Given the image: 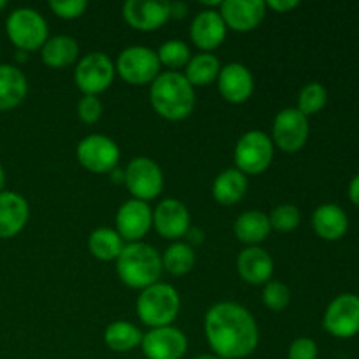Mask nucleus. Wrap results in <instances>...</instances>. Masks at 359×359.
<instances>
[{"label": "nucleus", "instance_id": "obj_1", "mask_svg": "<svg viewBox=\"0 0 359 359\" xmlns=\"http://www.w3.org/2000/svg\"><path fill=\"white\" fill-rule=\"evenodd\" d=\"M203 332L210 349L221 359L251 356L259 344V330L251 312L235 302H219L207 311Z\"/></svg>", "mask_w": 359, "mask_h": 359}, {"label": "nucleus", "instance_id": "obj_2", "mask_svg": "<svg viewBox=\"0 0 359 359\" xmlns=\"http://www.w3.org/2000/svg\"><path fill=\"white\" fill-rule=\"evenodd\" d=\"M149 100L158 116L168 121H182L195 109L196 95L184 74L165 70L151 83Z\"/></svg>", "mask_w": 359, "mask_h": 359}, {"label": "nucleus", "instance_id": "obj_3", "mask_svg": "<svg viewBox=\"0 0 359 359\" xmlns=\"http://www.w3.org/2000/svg\"><path fill=\"white\" fill-rule=\"evenodd\" d=\"M116 272L125 286L142 291L160 283L163 272L161 255L158 249L144 242L126 244L116 259Z\"/></svg>", "mask_w": 359, "mask_h": 359}, {"label": "nucleus", "instance_id": "obj_4", "mask_svg": "<svg viewBox=\"0 0 359 359\" xmlns=\"http://www.w3.org/2000/svg\"><path fill=\"white\" fill-rule=\"evenodd\" d=\"M181 311V297L170 284L156 283L140 291L137 298V316L149 328L172 326Z\"/></svg>", "mask_w": 359, "mask_h": 359}, {"label": "nucleus", "instance_id": "obj_5", "mask_svg": "<svg viewBox=\"0 0 359 359\" xmlns=\"http://www.w3.org/2000/svg\"><path fill=\"white\" fill-rule=\"evenodd\" d=\"M7 37L16 49L32 53L41 49L49 39L48 21L32 7H18L6 20Z\"/></svg>", "mask_w": 359, "mask_h": 359}, {"label": "nucleus", "instance_id": "obj_6", "mask_svg": "<svg viewBox=\"0 0 359 359\" xmlns=\"http://www.w3.org/2000/svg\"><path fill=\"white\" fill-rule=\"evenodd\" d=\"M116 74L133 86L151 84L161 74V63L156 51L146 46H128L118 55Z\"/></svg>", "mask_w": 359, "mask_h": 359}, {"label": "nucleus", "instance_id": "obj_7", "mask_svg": "<svg viewBox=\"0 0 359 359\" xmlns=\"http://www.w3.org/2000/svg\"><path fill=\"white\" fill-rule=\"evenodd\" d=\"M272 139L262 130H249L235 146V165L245 175L263 174L273 160Z\"/></svg>", "mask_w": 359, "mask_h": 359}, {"label": "nucleus", "instance_id": "obj_8", "mask_svg": "<svg viewBox=\"0 0 359 359\" xmlns=\"http://www.w3.org/2000/svg\"><path fill=\"white\" fill-rule=\"evenodd\" d=\"M125 186L135 200L149 202V200L158 198L163 191V170L151 158L137 156L126 165Z\"/></svg>", "mask_w": 359, "mask_h": 359}, {"label": "nucleus", "instance_id": "obj_9", "mask_svg": "<svg viewBox=\"0 0 359 359\" xmlns=\"http://www.w3.org/2000/svg\"><path fill=\"white\" fill-rule=\"evenodd\" d=\"M114 76V63L102 51L84 55L77 62L76 70H74V81H76V86L79 88V91H83L84 95H93V97L104 93L112 84Z\"/></svg>", "mask_w": 359, "mask_h": 359}, {"label": "nucleus", "instance_id": "obj_10", "mask_svg": "<svg viewBox=\"0 0 359 359\" xmlns=\"http://www.w3.org/2000/svg\"><path fill=\"white\" fill-rule=\"evenodd\" d=\"M77 161L93 174H109L114 170L121 158L119 146L107 135L91 133L76 147Z\"/></svg>", "mask_w": 359, "mask_h": 359}, {"label": "nucleus", "instance_id": "obj_11", "mask_svg": "<svg viewBox=\"0 0 359 359\" xmlns=\"http://www.w3.org/2000/svg\"><path fill=\"white\" fill-rule=\"evenodd\" d=\"M309 118L297 107H286L276 116L272 126V142L284 153H297L307 144Z\"/></svg>", "mask_w": 359, "mask_h": 359}, {"label": "nucleus", "instance_id": "obj_12", "mask_svg": "<svg viewBox=\"0 0 359 359\" xmlns=\"http://www.w3.org/2000/svg\"><path fill=\"white\" fill-rule=\"evenodd\" d=\"M323 326L337 339H353L359 333V297L344 293L328 305Z\"/></svg>", "mask_w": 359, "mask_h": 359}, {"label": "nucleus", "instance_id": "obj_13", "mask_svg": "<svg viewBox=\"0 0 359 359\" xmlns=\"http://www.w3.org/2000/svg\"><path fill=\"white\" fill-rule=\"evenodd\" d=\"M140 347L147 359H182L188 353V337L175 326L151 328L144 333Z\"/></svg>", "mask_w": 359, "mask_h": 359}, {"label": "nucleus", "instance_id": "obj_14", "mask_svg": "<svg viewBox=\"0 0 359 359\" xmlns=\"http://www.w3.org/2000/svg\"><path fill=\"white\" fill-rule=\"evenodd\" d=\"M153 226V210L149 203L130 198L116 212V231L128 244L140 242Z\"/></svg>", "mask_w": 359, "mask_h": 359}, {"label": "nucleus", "instance_id": "obj_15", "mask_svg": "<svg viewBox=\"0 0 359 359\" xmlns=\"http://www.w3.org/2000/svg\"><path fill=\"white\" fill-rule=\"evenodd\" d=\"M153 226L163 238L177 242L186 237L191 228V216L188 207L175 198L161 200L153 210Z\"/></svg>", "mask_w": 359, "mask_h": 359}, {"label": "nucleus", "instance_id": "obj_16", "mask_svg": "<svg viewBox=\"0 0 359 359\" xmlns=\"http://www.w3.org/2000/svg\"><path fill=\"white\" fill-rule=\"evenodd\" d=\"M123 18L135 30L154 32L170 20L168 2H163V0H128L123 6Z\"/></svg>", "mask_w": 359, "mask_h": 359}, {"label": "nucleus", "instance_id": "obj_17", "mask_svg": "<svg viewBox=\"0 0 359 359\" xmlns=\"http://www.w3.org/2000/svg\"><path fill=\"white\" fill-rule=\"evenodd\" d=\"M216 83L221 97L235 105L248 102L255 91V77L244 63L233 62L221 67Z\"/></svg>", "mask_w": 359, "mask_h": 359}, {"label": "nucleus", "instance_id": "obj_18", "mask_svg": "<svg viewBox=\"0 0 359 359\" xmlns=\"http://www.w3.org/2000/svg\"><path fill=\"white\" fill-rule=\"evenodd\" d=\"M219 14L226 28L235 32H251L259 27L266 16V4L263 0H224Z\"/></svg>", "mask_w": 359, "mask_h": 359}, {"label": "nucleus", "instance_id": "obj_19", "mask_svg": "<svg viewBox=\"0 0 359 359\" xmlns=\"http://www.w3.org/2000/svg\"><path fill=\"white\" fill-rule=\"evenodd\" d=\"M226 23L221 18L219 11L205 9L200 11L189 27V37L193 44L202 51L210 53L212 49L219 48L226 39Z\"/></svg>", "mask_w": 359, "mask_h": 359}, {"label": "nucleus", "instance_id": "obj_20", "mask_svg": "<svg viewBox=\"0 0 359 359\" xmlns=\"http://www.w3.org/2000/svg\"><path fill=\"white\" fill-rule=\"evenodd\" d=\"M30 217V205L16 191H0V238H13L23 231Z\"/></svg>", "mask_w": 359, "mask_h": 359}, {"label": "nucleus", "instance_id": "obj_21", "mask_svg": "<svg viewBox=\"0 0 359 359\" xmlns=\"http://www.w3.org/2000/svg\"><path fill=\"white\" fill-rule=\"evenodd\" d=\"M238 276L252 286H262L272 280L273 259L269 252L259 245L245 248L237 258Z\"/></svg>", "mask_w": 359, "mask_h": 359}, {"label": "nucleus", "instance_id": "obj_22", "mask_svg": "<svg viewBox=\"0 0 359 359\" xmlns=\"http://www.w3.org/2000/svg\"><path fill=\"white\" fill-rule=\"evenodd\" d=\"M312 228L325 241H340L349 230V217L340 205L323 203L312 214Z\"/></svg>", "mask_w": 359, "mask_h": 359}, {"label": "nucleus", "instance_id": "obj_23", "mask_svg": "<svg viewBox=\"0 0 359 359\" xmlns=\"http://www.w3.org/2000/svg\"><path fill=\"white\" fill-rule=\"evenodd\" d=\"M28 81L18 67L0 63V112L18 107L27 98Z\"/></svg>", "mask_w": 359, "mask_h": 359}, {"label": "nucleus", "instance_id": "obj_24", "mask_svg": "<svg viewBox=\"0 0 359 359\" xmlns=\"http://www.w3.org/2000/svg\"><path fill=\"white\" fill-rule=\"evenodd\" d=\"M233 231L238 241L248 245V248L262 244L272 231L269 214L262 212L258 209L245 210L235 221Z\"/></svg>", "mask_w": 359, "mask_h": 359}, {"label": "nucleus", "instance_id": "obj_25", "mask_svg": "<svg viewBox=\"0 0 359 359\" xmlns=\"http://www.w3.org/2000/svg\"><path fill=\"white\" fill-rule=\"evenodd\" d=\"M248 188V175L237 168H228L214 179L212 196L221 205H235L244 198Z\"/></svg>", "mask_w": 359, "mask_h": 359}, {"label": "nucleus", "instance_id": "obj_26", "mask_svg": "<svg viewBox=\"0 0 359 359\" xmlns=\"http://www.w3.org/2000/svg\"><path fill=\"white\" fill-rule=\"evenodd\" d=\"M42 62L51 69H63L72 65L79 56V44L70 35H55L41 48Z\"/></svg>", "mask_w": 359, "mask_h": 359}, {"label": "nucleus", "instance_id": "obj_27", "mask_svg": "<svg viewBox=\"0 0 359 359\" xmlns=\"http://www.w3.org/2000/svg\"><path fill=\"white\" fill-rule=\"evenodd\" d=\"M221 63L217 56H214L212 53L202 51L189 58L188 65H186L184 77L193 88L207 86V84H212L214 81H217Z\"/></svg>", "mask_w": 359, "mask_h": 359}, {"label": "nucleus", "instance_id": "obj_28", "mask_svg": "<svg viewBox=\"0 0 359 359\" xmlns=\"http://www.w3.org/2000/svg\"><path fill=\"white\" fill-rule=\"evenodd\" d=\"M144 333L128 321H114L104 332V342L114 353H130L142 342Z\"/></svg>", "mask_w": 359, "mask_h": 359}, {"label": "nucleus", "instance_id": "obj_29", "mask_svg": "<svg viewBox=\"0 0 359 359\" xmlns=\"http://www.w3.org/2000/svg\"><path fill=\"white\" fill-rule=\"evenodd\" d=\"M123 238L119 237V233L112 228H97L90 233L88 238V249H90L91 255L95 256L100 262H116L118 256L121 255L123 248Z\"/></svg>", "mask_w": 359, "mask_h": 359}, {"label": "nucleus", "instance_id": "obj_30", "mask_svg": "<svg viewBox=\"0 0 359 359\" xmlns=\"http://www.w3.org/2000/svg\"><path fill=\"white\" fill-rule=\"evenodd\" d=\"M161 262H163V270H167L172 276H186L195 266V249L189 244H186V242L177 241L165 249V252L161 255Z\"/></svg>", "mask_w": 359, "mask_h": 359}, {"label": "nucleus", "instance_id": "obj_31", "mask_svg": "<svg viewBox=\"0 0 359 359\" xmlns=\"http://www.w3.org/2000/svg\"><path fill=\"white\" fill-rule=\"evenodd\" d=\"M156 55L161 65L168 67L174 72L175 69H181V67L188 65L189 58L193 56L191 48L184 41H179V39H170V41L163 42L160 46V49L156 51Z\"/></svg>", "mask_w": 359, "mask_h": 359}, {"label": "nucleus", "instance_id": "obj_32", "mask_svg": "<svg viewBox=\"0 0 359 359\" xmlns=\"http://www.w3.org/2000/svg\"><path fill=\"white\" fill-rule=\"evenodd\" d=\"M328 102V91L321 83H309L298 93V111L304 116H314L325 109Z\"/></svg>", "mask_w": 359, "mask_h": 359}, {"label": "nucleus", "instance_id": "obj_33", "mask_svg": "<svg viewBox=\"0 0 359 359\" xmlns=\"http://www.w3.org/2000/svg\"><path fill=\"white\" fill-rule=\"evenodd\" d=\"M269 219L272 230L280 231V233H287V231H293L300 226L302 214L297 205L283 203V205L273 207L272 212L269 214Z\"/></svg>", "mask_w": 359, "mask_h": 359}, {"label": "nucleus", "instance_id": "obj_34", "mask_svg": "<svg viewBox=\"0 0 359 359\" xmlns=\"http://www.w3.org/2000/svg\"><path fill=\"white\" fill-rule=\"evenodd\" d=\"M263 304L266 305V309L273 312H283L284 309H287L291 302V291L280 280H269L263 287Z\"/></svg>", "mask_w": 359, "mask_h": 359}, {"label": "nucleus", "instance_id": "obj_35", "mask_svg": "<svg viewBox=\"0 0 359 359\" xmlns=\"http://www.w3.org/2000/svg\"><path fill=\"white\" fill-rule=\"evenodd\" d=\"M48 6L62 20H76L88 9L86 0H49Z\"/></svg>", "mask_w": 359, "mask_h": 359}, {"label": "nucleus", "instance_id": "obj_36", "mask_svg": "<svg viewBox=\"0 0 359 359\" xmlns=\"http://www.w3.org/2000/svg\"><path fill=\"white\" fill-rule=\"evenodd\" d=\"M102 112H104V105H102L100 98L93 97V95H84L77 104V116L86 125L97 123L102 118Z\"/></svg>", "mask_w": 359, "mask_h": 359}, {"label": "nucleus", "instance_id": "obj_37", "mask_svg": "<svg viewBox=\"0 0 359 359\" xmlns=\"http://www.w3.org/2000/svg\"><path fill=\"white\" fill-rule=\"evenodd\" d=\"M318 344L309 337H298L287 349V359H318Z\"/></svg>", "mask_w": 359, "mask_h": 359}, {"label": "nucleus", "instance_id": "obj_38", "mask_svg": "<svg viewBox=\"0 0 359 359\" xmlns=\"http://www.w3.org/2000/svg\"><path fill=\"white\" fill-rule=\"evenodd\" d=\"M266 4V9L277 11V13H290V11L297 9L300 6L298 0H269Z\"/></svg>", "mask_w": 359, "mask_h": 359}, {"label": "nucleus", "instance_id": "obj_39", "mask_svg": "<svg viewBox=\"0 0 359 359\" xmlns=\"http://www.w3.org/2000/svg\"><path fill=\"white\" fill-rule=\"evenodd\" d=\"M188 11H189L188 4L182 2V0L168 2V14H170L172 20H182V18H186Z\"/></svg>", "mask_w": 359, "mask_h": 359}, {"label": "nucleus", "instance_id": "obj_40", "mask_svg": "<svg viewBox=\"0 0 359 359\" xmlns=\"http://www.w3.org/2000/svg\"><path fill=\"white\" fill-rule=\"evenodd\" d=\"M186 237H188V242H186V244H189L193 248V245L202 244L203 238H205V235H203V231L200 230V228L193 226V228H189L188 233H186Z\"/></svg>", "mask_w": 359, "mask_h": 359}, {"label": "nucleus", "instance_id": "obj_41", "mask_svg": "<svg viewBox=\"0 0 359 359\" xmlns=\"http://www.w3.org/2000/svg\"><path fill=\"white\" fill-rule=\"evenodd\" d=\"M349 198L354 205L359 207V174L351 181L349 184Z\"/></svg>", "mask_w": 359, "mask_h": 359}, {"label": "nucleus", "instance_id": "obj_42", "mask_svg": "<svg viewBox=\"0 0 359 359\" xmlns=\"http://www.w3.org/2000/svg\"><path fill=\"white\" fill-rule=\"evenodd\" d=\"M109 179H111L114 184H125V170L119 167H116L114 170L109 172Z\"/></svg>", "mask_w": 359, "mask_h": 359}, {"label": "nucleus", "instance_id": "obj_43", "mask_svg": "<svg viewBox=\"0 0 359 359\" xmlns=\"http://www.w3.org/2000/svg\"><path fill=\"white\" fill-rule=\"evenodd\" d=\"M4 186H6V170H4L2 163H0V191H4Z\"/></svg>", "mask_w": 359, "mask_h": 359}, {"label": "nucleus", "instance_id": "obj_44", "mask_svg": "<svg viewBox=\"0 0 359 359\" xmlns=\"http://www.w3.org/2000/svg\"><path fill=\"white\" fill-rule=\"evenodd\" d=\"M16 56H18V60H20V62H27V60H28V53L20 51V49H18Z\"/></svg>", "mask_w": 359, "mask_h": 359}, {"label": "nucleus", "instance_id": "obj_45", "mask_svg": "<svg viewBox=\"0 0 359 359\" xmlns=\"http://www.w3.org/2000/svg\"><path fill=\"white\" fill-rule=\"evenodd\" d=\"M193 359H221V358H217L216 354H202V356H196Z\"/></svg>", "mask_w": 359, "mask_h": 359}, {"label": "nucleus", "instance_id": "obj_46", "mask_svg": "<svg viewBox=\"0 0 359 359\" xmlns=\"http://www.w3.org/2000/svg\"><path fill=\"white\" fill-rule=\"evenodd\" d=\"M6 6H7V2H6V0H0V11H4V9H6Z\"/></svg>", "mask_w": 359, "mask_h": 359}]
</instances>
